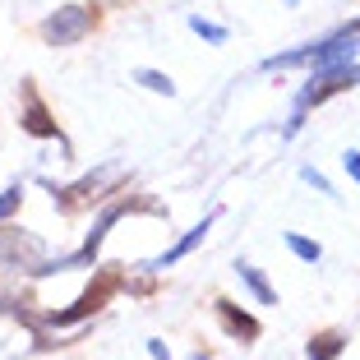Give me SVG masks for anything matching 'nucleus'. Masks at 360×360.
<instances>
[{"mask_svg":"<svg viewBox=\"0 0 360 360\" xmlns=\"http://www.w3.org/2000/svg\"><path fill=\"white\" fill-rule=\"evenodd\" d=\"M134 84H143L148 93H158V97H176V84H171V79L162 75V70H139Z\"/></svg>","mask_w":360,"mask_h":360,"instance_id":"9d476101","label":"nucleus"},{"mask_svg":"<svg viewBox=\"0 0 360 360\" xmlns=\"http://www.w3.org/2000/svg\"><path fill=\"white\" fill-rule=\"evenodd\" d=\"M342 347H347V342H342V333H323V338L309 342V360H338Z\"/></svg>","mask_w":360,"mask_h":360,"instance_id":"1a4fd4ad","label":"nucleus"},{"mask_svg":"<svg viewBox=\"0 0 360 360\" xmlns=\"http://www.w3.org/2000/svg\"><path fill=\"white\" fill-rule=\"evenodd\" d=\"M0 255H14V259L23 255V259L32 264V259H42V245L32 240V236H19V240H14L10 226H0Z\"/></svg>","mask_w":360,"mask_h":360,"instance_id":"0eeeda50","label":"nucleus"},{"mask_svg":"<svg viewBox=\"0 0 360 360\" xmlns=\"http://www.w3.org/2000/svg\"><path fill=\"white\" fill-rule=\"evenodd\" d=\"M19 203H23V185H10V190L0 194V222H5V217H10Z\"/></svg>","mask_w":360,"mask_h":360,"instance_id":"ddd939ff","label":"nucleus"},{"mask_svg":"<svg viewBox=\"0 0 360 360\" xmlns=\"http://www.w3.org/2000/svg\"><path fill=\"white\" fill-rule=\"evenodd\" d=\"M190 28H194V32H199L203 42H217V46H222V42H226V28H217V23H203V19H199V14H194V19H190Z\"/></svg>","mask_w":360,"mask_h":360,"instance_id":"f8f14e48","label":"nucleus"},{"mask_svg":"<svg viewBox=\"0 0 360 360\" xmlns=\"http://www.w3.org/2000/svg\"><path fill=\"white\" fill-rule=\"evenodd\" d=\"M23 129H28L32 139H56V120L46 116V106L37 102V97H28V106H23Z\"/></svg>","mask_w":360,"mask_h":360,"instance_id":"39448f33","label":"nucleus"},{"mask_svg":"<svg viewBox=\"0 0 360 360\" xmlns=\"http://www.w3.org/2000/svg\"><path fill=\"white\" fill-rule=\"evenodd\" d=\"M286 250H291L296 259H305V264H319V259H323V250H319L314 240H305V236H296V231L286 236Z\"/></svg>","mask_w":360,"mask_h":360,"instance_id":"9b49d317","label":"nucleus"},{"mask_svg":"<svg viewBox=\"0 0 360 360\" xmlns=\"http://www.w3.org/2000/svg\"><path fill=\"white\" fill-rule=\"evenodd\" d=\"M212 217H217V212H212ZM212 217H203V222L194 226V231H185V236H180V240H176V245H171V250H167V255H162V259H153L148 268H171V264H176V259H185V255H190V250H194V245H199L203 236H208Z\"/></svg>","mask_w":360,"mask_h":360,"instance_id":"20e7f679","label":"nucleus"},{"mask_svg":"<svg viewBox=\"0 0 360 360\" xmlns=\"http://www.w3.org/2000/svg\"><path fill=\"white\" fill-rule=\"evenodd\" d=\"M93 19H97V14L88 10V5H65V10H56L51 19L42 23V37L51 46H75L79 37L93 28Z\"/></svg>","mask_w":360,"mask_h":360,"instance_id":"f03ea898","label":"nucleus"},{"mask_svg":"<svg viewBox=\"0 0 360 360\" xmlns=\"http://www.w3.org/2000/svg\"><path fill=\"white\" fill-rule=\"evenodd\" d=\"M116 286H120V277H116V273H102V277H97V282L84 291V296L75 300V309H60V314H51V323H60V328H65V323H79V319L97 314L106 300L116 296Z\"/></svg>","mask_w":360,"mask_h":360,"instance_id":"7ed1b4c3","label":"nucleus"},{"mask_svg":"<svg viewBox=\"0 0 360 360\" xmlns=\"http://www.w3.org/2000/svg\"><path fill=\"white\" fill-rule=\"evenodd\" d=\"M148 356H153V360H171V351L162 347V342H148Z\"/></svg>","mask_w":360,"mask_h":360,"instance_id":"dca6fc26","label":"nucleus"},{"mask_svg":"<svg viewBox=\"0 0 360 360\" xmlns=\"http://www.w3.org/2000/svg\"><path fill=\"white\" fill-rule=\"evenodd\" d=\"M217 314H222V323L236 333V338H245V342H255V338H259V323H255L250 314H240L231 300H217Z\"/></svg>","mask_w":360,"mask_h":360,"instance_id":"423d86ee","label":"nucleus"},{"mask_svg":"<svg viewBox=\"0 0 360 360\" xmlns=\"http://www.w3.org/2000/svg\"><path fill=\"white\" fill-rule=\"evenodd\" d=\"M305 180H309V185H314L319 194H333V185H328V180H323V176H319L314 167H305Z\"/></svg>","mask_w":360,"mask_h":360,"instance_id":"2eb2a0df","label":"nucleus"},{"mask_svg":"<svg viewBox=\"0 0 360 360\" xmlns=\"http://www.w3.org/2000/svg\"><path fill=\"white\" fill-rule=\"evenodd\" d=\"M342 167H347V176H351V180H360V148H351L347 158H342Z\"/></svg>","mask_w":360,"mask_h":360,"instance_id":"4468645a","label":"nucleus"},{"mask_svg":"<svg viewBox=\"0 0 360 360\" xmlns=\"http://www.w3.org/2000/svg\"><path fill=\"white\" fill-rule=\"evenodd\" d=\"M360 84V65H333V70H314V79H309V88L296 97V111H305V106H319L328 102L333 93H347V88Z\"/></svg>","mask_w":360,"mask_h":360,"instance_id":"f257e3e1","label":"nucleus"},{"mask_svg":"<svg viewBox=\"0 0 360 360\" xmlns=\"http://www.w3.org/2000/svg\"><path fill=\"white\" fill-rule=\"evenodd\" d=\"M236 273H240V282L250 286V291H255V296L264 300V305H277V291L268 286V277L259 273V268H250V264H236Z\"/></svg>","mask_w":360,"mask_h":360,"instance_id":"6e6552de","label":"nucleus"}]
</instances>
